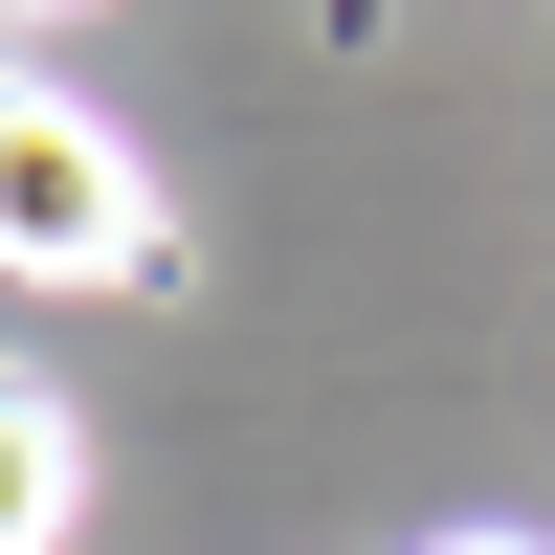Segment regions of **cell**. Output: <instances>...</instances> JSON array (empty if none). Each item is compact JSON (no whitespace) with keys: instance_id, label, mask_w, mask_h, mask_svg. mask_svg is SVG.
<instances>
[{"instance_id":"obj_1","label":"cell","mask_w":555,"mask_h":555,"mask_svg":"<svg viewBox=\"0 0 555 555\" xmlns=\"http://www.w3.org/2000/svg\"><path fill=\"white\" fill-rule=\"evenodd\" d=\"M0 289H156V178L67 89H0Z\"/></svg>"},{"instance_id":"obj_2","label":"cell","mask_w":555,"mask_h":555,"mask_svg":"<svg viewBox=\"0 0 555 555\" xmlns=\"http://www.w3.org/2000/svg\"><path fill=\"white\" fill-rule=\"evenodd\" d=\"M67 512H89V444H67V400H23V378H0V555H67Z\"/></svg>"},{"instance_id":"obj_3","label":"cell","mask_w":555,"mask_h":555,"mask_svg":"<svg viewBox=\"0 0 555 555\" xmlns=\"http://www.w3.org/2000/svg\"><path fill=\"white\" fill-rule=\"evenodd\" d=\"M423 555H533V533H423Z\"/></svg>"},{"instance_id":"obj_4","label":"cell","mask_w":555,"mask_h":555,"mask_svg":"<svg viewBox=\"0 0 555 555\" xmlns=\"http://www.w3.org/2000/svg\"><path fill=\"white\" fill-rule=\"evenodd\" d=\"M0 23H44V0H0Z\"/></svg>"}]
</instances>
